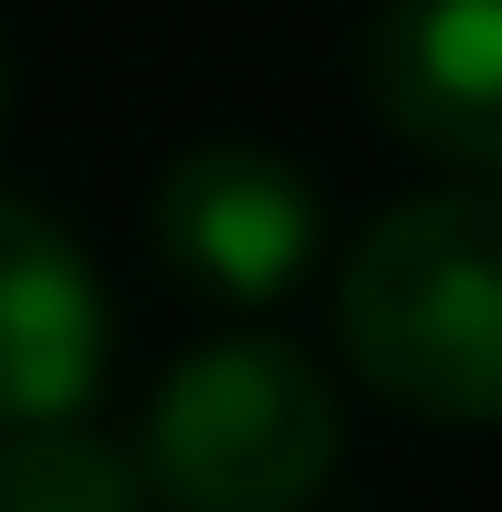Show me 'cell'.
Wrapping results in <instances>:
<instances>
[{"label": "cell", "mask_w": 502, "mask_h": 512, "mask_svg": "<svg viewBox=\"0 0 502 512\" xmlns=\"http://www.w3.org/2000/svg\"><path fill=\"white\" fill-rule=\"evenodd\" d=\"M335 335L387 408L502 429V189L450 178L377 209L335 283Z\"/></svg>", "instance_id": "6da1fadb"}, {"label": "cell", "mask_w": 502, "mask_h": 512, "mask_svg": "<svg viewBox=\"0 0 502 512\" xmlns=\"http://www.w3.org/2000/svg\"><path fill=\"white\" fill-rule=\"evenodd\" d=\"M346 408L293 335H210L157 377L147 481L168 512H304L335 481Z\"/></svg>", "instance_id": "7a4b0ae2"}, {"label": "cell", "mask_w": 502, "mask_h": 512, "mask_svg": "<svg viewBox=\"0 0 502 512\" xmlns=\"http://www.w3.org/2000/svg\"><path fill=\"white\" fill-rule=\"evenodd\" d=\"M157 241L178 272H199L231 304H262L325 241V199L293 168L283 147H251V136H210V147H178L157 168Z\"/></svg>", "instance_id": "3957f363"}, {"label": "cell", "mask_w": 502, "mask_h": 512, "mask_svg": "<svg viewBox=\"0 0 502 512\" xmlns=\"http://www.w3.org/2000/svg\"><path fill=\"white\" fill-rule=\"evenodd\" d=\"M356 84L419 157L502 189V0H377Z\"/></svg>", "instance_id": "277c9868"}, {"label": "cell", "mask_w": 502, "mask_h": 512, "mask_svg": "<svg viewBox=\"0 0 502 512\" xmlns=\"http://www.w3.org/2000/svg\"><path fill=\"white\" fill-rule=\"evenodd\" d=\"M105 366V283L42 199L0 189V439L63 429Z\"/></svg>", "instance_id": "5b68a950"}, {"label": "cell", "mask_w": 502, "mask_h": 512, "mask_svg": "<svg viewBox=\"0 0 502 512\" xmlns=\"http://www.w3.org/2000/svg\"><path fill=\"white\" fill-rule=\"evenodd\" d=\"M0 512H147V481L95 429H21L0 439Z\"/></svg>", "instance_id": "8992f818"}, {"label": "cell", "mask_w": 502, "mask_h": 512, "mask_svg": "<svg viewBox=\"0 0 502 512\" xmlns=\"http://www.w3.org/2000/svg\"><path fill=\"white\" fill-rule=\"evenodd\" d=\"M0 115H11V32H0Z\"/></svg>", "instance_id": "52a82bcc"}]
</instances>
